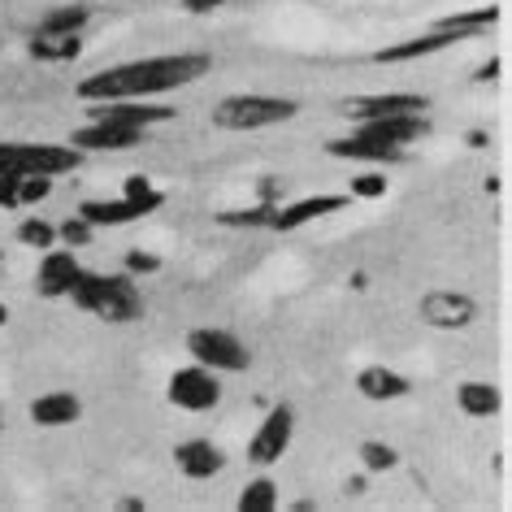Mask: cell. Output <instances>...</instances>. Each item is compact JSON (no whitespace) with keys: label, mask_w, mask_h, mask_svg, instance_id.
<instances>
[{"label":"cell","mask_w":512,"mask_h":512,"mask_svg":"<svg viewBox=\"0 0 512 512\" xmlns=\"http://www.w3.org/2000/svg\"><path fill=\"white\" fill-rule=\"evenodd\" d=\"M213 66V57L204 53H170V57H144V61H126V66L87 74L79 83V100L100 105V100H144L157 92H174L204 79Z\"/></svg>","instance_id":"cell-1"},{"label":"cell","mask_w":512,"mask_h":512,"mask_svg":"<svg viewBox=\"0 0 512 512\" xmlns=\"http://www.w3.org/2000/svg\"><path fill=\"white\" fill-rule=\"evenodd\" d=\"M70 300L79 304L83 313L100 317V322H135V317H144V291L135 287L131 274H87L79 270L70 287Z\"/></svg>","instance_id":"cell-2"},{"label":"cell","mask_w":512,"mask_h":512,"mask_svg":"<svg viewBox=\"0 0 512 512\" xmlns=\"http://www.w3.org/2000/svg\"><path fill=\"white\" fill-rule=\"evenodd\" d=\"M296 118V100L283 96H226L213 109V126L222 131H261V126H278Z\"/></svg>","instance_id":"cell-3"},{"label":"cell","mask_w":512,"mask_h":512,"mask_svg":"<svg viewBox=\"0 0 512 512\" xmlns=\"http://www.w3.org/2000/svg\"><path fill=\"white\" fill-rule=\"evenodd\" d=\"M83 152L79 148H66V144H0V174H44V178H57V174H70L79 170Z\"/></svg>","instance_id":"cell-4"},{"label":"cell","mask_w":512,"mask_h":512,"mask_svg":"<svg viewBox=\"0 0 512 512\" xmlns=\"http://www.w3.org/2000/svg\"><path fill=\"white\" fill-rule=\"evenodd\" d=\"M187 352L196 356V365L213 369V374H243V369L252 365V352L243 348V343L230 335V330H191L187 335Z\"/></svg>","instance_id":"cell-5"},{"label":"cell","mask_w":512,"mask_h":512,"mask_svg":"<svg viewBox=\"0 0 512 512\" xmlns=\"http://www.w3.org/2000/svg\"><path fill=\"white\" fill-rule=\"evenodd\" d=\"M426 135V118L421 113H395V118H369L361 122V131H356V139H365V144L382 148L387 157L395 161L400 152L413 144V139Z\"/></svg>","instance_id":"cell-6"},{"label":"cell","mask_w":512,"mask_h":512,"mask_svg":"<svg viewBox=\"0 0 512 512\" xmlns=\"http://www.w3.org/2000/svg\"><path fill=\"white\" fill-rule=\"evenodd\" d=\"M170 404L187 408V413H209V408L222 404V387H217V374L204 365H187L170 378Z\"/></svg>","instance_id":"cell-7"},{"label":"cell","mask_w":512,"mask_h":512,"mask_svg":"<svg viewBox=\"0 0 512 512\" xmlns=\"http://www.w3.org/2000/svg\"><path fill=\"white\" fill-rule=\"evenodd\" d=\"M417 317L434 330H465L478 317V304H473L465 291H426L417 304Z\"/></svg>","instance_id":"cell-8"},{"label":"cell","mask_w":512,"mask_h":512,"mask_svg":"<svg viewBox=\"0 0 512 512\" xmlns=\"http://www.w3.org/2000/svg\"><path fill=\"white\" fill-rule=\"evenodd\" d=\"M291 430H296V417H291V408H270V417L261 421V430L252 434L248 443V460L256 465H274V460H283V452L291 447Z\"/></svg>","instance_id":"cell-9"},{"label":"cell","mask_w":512,"mask_h":512,"mask_svg":"<svg viewBox=\"0 0 512 512\" xmlns=\"http://www.w3.org/2000/svg\"><path fill=\"white\" fill-rule=\"evenodd\" d=\"M148 131L144 126H126V122H87L83 131L70 135V144L79 152H126L135 144H144Z\"/></svg>","instance_id":"cell-10"},{"label":"cell","mask_w":512,"mask_h":512,"mask_svg":"<svg viewBox=\"0 0 512 512\" xmlns=\"http://www.w3.org/2000/svg\"><path fill=\"white\" fill-rule=\"evenodd\" d=\"M161 191H152V196H139V200H87L79 217L83 222H92V226H126V222H139V217H148V213H157L161 209Z\"/></svg>","instance_id":"cell-11"},{"label":"cell","mask_w":512,"mask_h":512,"mask_svg":"<svg viewBox=\"0 0 512 512\" xmlns=\"http://www.w3.org/2000/svg\"><path fill=\"white\" fill-rule=\"evenodd\" d=\"M83 265L74 261V252L66 248H48L40 256V274H35V291H40L44 300H61V296H70V287H74V278H79Z\"/></svg>","instance_id":"cell-12"},{"label":"cell","mask_w":512,"mask_h":512,"mask_svg":"<svg viewBox=\"0 0 512 512\" xmlns=\"http://www.w3.org/2000/svg\"><path fill=\"white\" fill-rule=\"evenodd\" d=\"M430 100L413 96V92H387V96H356L343 100V113L352 122H369V118H395V113H421Z\"/></svg>","instance_id":"cell-13"},{"label":"cell","mask_w":512,"mask_h":512,"mask_svg":"<svg viewBox=\"0 0 512 512\" xmlns=\"http://www.w3.org/2000/svg\"><path fill=\"white\" fill-rule=\"evenodd\" d=\"M174 109L165 105H139V100H100L92 109V122H126V126H157V122H170Z\"/></svg>","instance_id":"cell-14"},{"label":"cell","mask_w":512,"mask_h":512,"mask_svg":"<svg viewBox=\"0 0 512 512\" xmlns=\"http://www.w3.org/2000/svg\"><path fill=\"white\" fill-rule=\"evenodd\" d=\"M352 196H304V200H296V204H287V209H274V217H270V226L274 230H300V226H309V222H317V217H326V213H339L343 204H348Z\"/></svg>","instance_id":"cell-15"},{"label":"cell","mask_w":512,"mask_h":512,"mask_svg":"<svg viewBox=\"0 0 512 512\" xmlns=\"http://www.w3.org/2000/svg\"><path fill=\"white\" fill-rule=\"evenodd\" d=\"M460 40H465L460 31L434 27L430 35H417V40H404V44H395V48H382V53H374V61H378V66H400V61H417V57L443 53V48H452V44H460Z\"/></svg>","instance_id":"cell-16"},{"label":"cell","mask_w":512,"mask_h":512,"mask_svg":"<svg viewBox=\"0 0 512 512\" xmlns=\"http://www.w3.org/2000/svg\"><path fill=\"white\" fill-rule=\"evenodd\" d=\"M79 417H83V404H79V395H70V391H48V395H40V400L31 404V421L35 426H44V430L74 426Z\"/></svg>","instance_id":"cell-17"},{"label":"cell","mask_w":512,"mask_h":512,"mask_svg":"<svg viewBox=\"0 0 512 512\" xmlns=\"http://www.w3.org/2000/svg\"><path fill=\"white\" fill-rule=\"evenodd\" d=\"M174 465L183 469L187 478L204 482V478H213V473L222 469L226 460H222V452H217L209 439H187V443H178V447H174Z\"/></svg>","instance_id":"cell-18"},{"label":"cell","mask_w":512,"mask_h":512,"mask_svg":"<svg viewBox=\"0 0 512 512\" xmlns=\"http://www.w3.org/2000/svg\"><path fill=\"white\" fill-rule=\"evenodd\" d=\"M356 391L365 395V400H378V404H387V400H404L408 391V378L404 374H395V369H387V365H369V369H361L356 374Z\"/></svg>","instance_id":"cell-19"},{"label":"cell","mask_w":512,"mask_h":512,"mask_svg":"<svg viewBox=\"0 0 512 512\" xmlns=\"http://www.w3.org/2000/svg\"><path fill=\"white\" fill-rule=\"evenodd\" d=\"M79 53H83L79 35H44V31H35V40H31V57L35 61H53V66H66V61H74Z\"/></svg>","instance_id":"cell-20"},{"label":"cell","mask_w":512,"mask_h":512,"mask_svg":"<svg viewBox=\"0 0 512 512\" xmlns=\"http://www.w3.org/2000/svg\"><path fill=\"white\" fill-rule=\"evenodd\" d=\"M456 404L465 417H495L504 400H499V387H491V382H465L456 391Z\"/></svg>","instance_id":"cell-21"},{"label":"cell","mask_w":512,"mask_h":512,"mask_svg":"<svg viewBox=\"0 0 512 512\" xmlns=\"http://www.w3.org/2000/svg\"><path fill=\"white\" fill-rule=\"evenodd\" d=\"M87 18H92L87 5H66V9H53V14L40 22V31L44 35H79L87 27Z\"/></svg>","instance_id":"cell-22"},{"label":"cell","mask_w":512,"mask_h":512,"mask_svg":"<svg viewBox=\"0 0 512 512\" xmlns=\"http://www.w3.org/2000/svg\"><path fill=\"white\" fill-rule=\"evenodd\" d=\"M278 508V486L270 478H256L243 486L239 495V512H274Z\"/></svg>","instance_id":"cell-23"},{"label":"cell","mask_w":512,"mask_h":512,"mask_svg":"<svg viewBox=\"0 0 512 512\" xmlns=\"http://www.w3.org/2000/svg\"><path fill=\"white\" fill-rule=\"evenodd\" d=\"M491 22H499V9H495V5H482V9H473V14H452V18L434 22V27H443V31H460V35H473V31L491 27Z\"/></svg>","instance_id":"cell-24"},{"label":"cell","mask_w":512,"mask_h":512,"mask_svg":"<svg viewBox=\"0 0 512 512\" xmlns=\"http://www.w3.org/2000/svg\"><path fill=\"white\" fill-rule=\"evenodd\" d=\"M18 239L27 243V248H44L48 252L57 243V226H48L44 217H27V222L18 226Z\"/></svg>","instance_id":"cell-25"},{"label":"cell","mask_w":512,"mask_h":512,"mask_svg":"<svg viewBox=\"0 0 512 512\" xmlns=\"http://www.w3.org/2000/svg\"><path fill=\"white\" fill-rule=\"evenodd\" d=\"M395 447L391 443H378V439H369V443H361V465L369 469V473H387V469H395Z\"/></svg>","instance_id":"cell-26"},{"label":"cell","mask_w":512,"mask_h":512,"mask_svg":"<svg viewBox=\"0 0 512 512\" xmlns=\"http://www.w3.org/2000/svg\"><path fill=\"white\" fill-rule=\"evenodd\" d=\"M53 196V178H44V174H22L18 178V209L22 204H40Z\"/></svg>","instance_id":"cell-27"},{"label":"cell","mask_w":512,"mask_h":512,"mask_svg":"<svg viewBox=\"0 0 512 512\" xmlns=\"http://www.w3.org/2000/svg\"><path fill=\"white\" fill-rule=\"evenodd\" d=\"M270 217H274V204H261V209H230L217 217V222L222 226H270Z\"/></svg>","instance_id":"cell-28"},{"label":"cell","mask_w":512,"mask_h":512,"mask_svg":"<svg viewBox=\"0 0 512 512\" xmlns=\"http://www.w3.org/2000/svg\"><path fill=\"white\" fill-rule=\"evenodd\" d=\"M348 196H356V200H378V196H387V174H356Z\"/></svg>","instance_id":"cell-29"},{"label":"cell","mask_w":512,"mask_h":512,"mask_svg":"<svg viewBox=\"0 0 512 512\" xmlns=\"http://www.w3.org/2000/svg\"><path fill=\"white\" fill-rule=\"evenodd\" d=\"M92 230H96L92 222H83V217H79V213H74V217H70V222H66V226H61V230H57V235H61V239H66V243H70V248H83V243H87V239H92Z\"/></svg>","instance_id":"cell-30"},{"label":"cell","mask_w":512,"mask_h":512,"mask_svg":"<svg viewBox=\"0 0 512 512\" xmlns=\"http://www.w3.org/2000/svg\"><path fill=\"white\" fill-rule=\"evenodd\" d=\"M126 270L131 274H152V270H161V261L152 252H131L126 256Z\"/></svg>","instance_id":"cell-31"},{"label":"cell","mask_w":512,"mask_h":512,"mask_svg":"<svg viewBox=\"0 0 512 512\" xmlns=\"http://www.w3.org/2000/svg\"><path fill=\"white\" fill-rule=\"evenodd\" d=\"M0 209H18V174H0Z\"/></svg>","instance_id":"cell-32"},{"label":"cell","mask_w":512,"mask_h":512,"mask_svg":"<svg viewBox=\"0 0 512 512\" xmlns=\"http://www.w3.org/2000/svg\"><path fill=\"white\" fill-rule=\"evenodd\" d=\"M152 191H157V187H152L144 174H131V178H126V191H122V196H126V200H139V196H152Z\"/></svg>","instance_id":"cell-33"},{"label":"cell","mask_w":512,"mask_h":512,"mask_svg":"<svg viewBox=\"0 0 512 512\" xmlns=\"http://www.w3.org/2000/svg\"><path fill=\"white\" fill-rule=\"evenodd\" d=\"M495 74H499V61H486V66H482L478 74H473V79H478V83H486V79H495Z\"/></svg>","instance_id":"cell-34"},{"label":"cell","mask_w":512,"mask_h":512,"mask_svg":"<svg viewBox=\"0 0 512 512\" xmlns=\"http://www.w3.org/2000/svg\"><path fill=\"white\" fill-rule=\"evenodd\" d=\"M178 5H187V9H217L222 0H178Z\"/></svg>","instance_id":"cell-35"},{"label":"cell","mask_w":512,"mask_h":512,"mask_svg":"<svg viewBox=\"0 0 512 512\" xmlns=\"http://www.w3.org/2000/svg\"><path fill=\"white\" fill-rule=\"evenodd\" d=\"M9 322V309H5V304H0V326H5Z\"/></svg>","instance_id":"cell-36"},{"label":"cell","mask_w":512,"mask_h":512,"mask_svg":"<svg viewBox=\"0 0 512 512\" xmlns=\"http://www.w3.org/2000/svg\"><path fill=\"white\" fill-rule=\"evenodd\" d=\"M0 426H5V417H0Z\"/></svg>","instance_id":"cell-37"}]
</instances>
